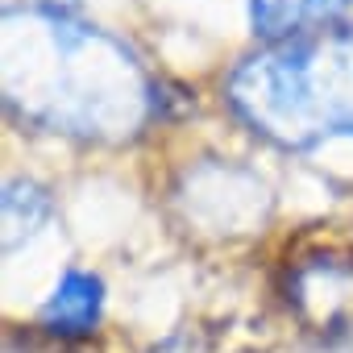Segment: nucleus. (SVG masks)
Wrapping results in <instances>:
<instances>
[{
  "mask_svg": "<svg viewBox=\"0 0 353 353\" xmlns=\"http://www.w3.org/2000/svg\"><path fill=\"white\" fill-rule=\"evenodd\" d=\"M341 9H349V0H250V21L266 38H287L336 17Z\"/></svg>",
  "mask_w": 353,
  "mask_h": 353,
  "instance_id": "7ed1b4c3",
  "label": "nucleus"
},
{
  "mask_svg": "<svg viewBox=\"0 0 353 353\" xmlns=\"http://www.w3.org/2000/svg\"><path fill=\"white\" fill-rule=\"evenodd\" d=\"M158 353H174V349H170V345H162V349H158Z\"/></svg>",
  "mask_w": 353,
  "mask_h": 353,
  "instance_id": "20e7f679",
  "label": "nucleus"
},
{
  "mask_svg": "<svg viewBox=\"0 0 353 353\" xmlns=\"http://www.w3.org/2000/svg\"><path fill=\"white\" fill-rule=\"evenodd\" d=\"M104 312V283L92 270H67L42 303V324L54 336H88Z\"/></svg>",
  "mask_w": 353,
  "mask_h": 353,
  "instance_id": "f03ea898",
  "label": "nucleus"
},
{
  "mask_svg": "<svg viewBox=\"0 0 353 353\" xmlns=\"http://www.w3.org/2000/svg\"><path fill=\"white\" fill-rule=\"evenodd\" d=\"M229 104L287 150L353 137V26L291 34L245 59L229 75Z\"/></svg>",
  "mask_w": 353,
  "mask_h": 353,
  "instance_id": "f257e3e1",
  "label": "nucleus"
}]
</instances>
